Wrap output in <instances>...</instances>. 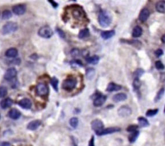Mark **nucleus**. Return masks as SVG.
Instances as JSON below:
<instances>
[{"label": "nucleus", "mask_w": 165, "mask_h": 146, "mask_svg": "<svg viewBox=\"0 0 165 146\" xmlns=\"http://www.w3.org/2000/svg\"><path fill=\"white\" fill-rule=\"evenodd\" d=\"M0 146H10V143L7 141H2L0 142Z\"/></svg>", "instance_id": "c03bdc74"}, {"label": "nucleus", "mask_w": 165, "mask_h": 146, "mask_svg": "<svg viewBox=\"0 0 165 146\" xmlns=\"http://www.w3.org/2000/svg\"><path fill=\"white\" fill-rule=\"evenodd\" d=\"M69 124H70V125H71L73 128H76L78 125V119L77 118V117H73V118L70 119Z\"/></svg>", "instance_id": "c756f323"}, {"label": "nucleus", "mask_w": 165, "mask_h": 146, "mask_svg": "<svg viewBox=\"0 0 165 146\" xmlns=\"http://www.w3.org/2000/svg\"><path fill=\"white\" fill-rule=\"evenodd\" d=\"M155 54H156V55L157 57H160V56H161V55H163V51L162 49H157V50L155 51Z\"/></svg>", "instance_id": "a19ab883"}, {"label": "nucleus", "mask_w": 165, "mask_h": 146, "mask_svg": "<svg viewBox=\"0 0 165 146\" xmlns=\"http://www.w3.org/2000/svg\"><path fill=\"white\" fill-rule=\"evenodd\" d=\"M13 104V101L11 98H6L4 100H2L0 102V107L2 108V109H6L7 108H10Z\"/></svg>", "instance_id": "dca6fc26"}, {"label": "nucleus", "mask_w": 165, "mask_h": 146, "mask_svg": "<svg viewBox=\"0 0 165 146\" xmlns=\"http://www.w3.org/2000/svg\"><path fill=\"white\" fill-rule=\"evenodd\" d=\"M8 117L12 120H17L21 117V112L16 108H12V109L10 110Z\"/></svg>", "instance_id": "4468645a"}, {"label": "nucleus", "mask_w": 165, "mask_h": 146, "mask_svg": "<svg viewBox=\"0 0 165 146\" xmlns=\"http://www.w3.org/2000/svg\"><path fill=\"white\" fill-rule=\"evenodd\" d=\"M71 55L72 56H74V57H76V56H77V55H80V51L77 49V48H74L73 50L71 51Z\"/></svg>", "instance_id": "ea45409f"}, {"label": "nucleus", "mask_w": 165, "mask_h": 146, "mask_svg": "<svg viewBox=\"0 0 165 146\" xmlns=\"http://www.w3.org/2000/svg\"><path fill=\"white\" fill-rule=\"evenodd\" d=\"M38 35L42 38H45V39H48L53 35V30L51 29L50 27L48 26H44L39 29L38 31Z\"/></svg>", "instance_id": "20e7f679"}, {"label": "nucleus", "mask_w": 165, "mask_h": 146, "mask_svg": "<svg viewBox=\"0 0 165 146\" xmlns=\"http://www.w3.org/2000/svg\"><path fill=\"white\" fill-rule=\"evenodd\" d=\"M18 29V25L17 23L14 22H8L5 24L2 28V32L3 35H8L11 33H13Z\"/></svg>", "instance_id": "f03ea898"}, {"label": "nucleus", "mask_w": 165, "mask_h": 146, "mask_svg": "<svg viewBox=\"0 0 165 146\" xmlns=\"http://www.w3.org/2000/svg\"><path fill=\"white\" fill-rule=\"evenodd\" d=\"M156 68L158 70H163L164 68V65H163V63L160 60H158V61L156 62Z\"/></svg>", "instance_id": "58836bf2"}, {"label": "nucleus", "mask_w": 165, "mask_h": 146, "mask_svg": "<svg viewBox=\"0 0 165 146\" xmlns=\"http://www.w3.org/2000/svg\"><path fill=\"white\" fill-rule=\"evenodd\" d=\"M12 12H10V11H8V10H6V11H4V12H2V19H9L10 18H12Z\"/></svg>", "instance_id": "bb28decb"}, {"label": "nucleus", "mask_w": 165, "mask_h": 146, "mask_svg": "<svg viewBox=\"0 0 165 146\" xmlns=\"http://www.w3.org/2000/svg\"><path fill=\"white\" fill-rule=\"evenodd\" d=\"M94 137H92L91 140L90 141V142H89V146H94Z\"/></svg>", "instance_id": "a18cd8bd"}, {"label": "nucleus", "mask_w": 165, "mask_h": 146, "mask_svg": "<svg viewBox=\"0 0 165 146\" xmlns=\"http://www.w3.org/2000/svg\"><path fill=\"white\" fill-rule=\"evenodd\" d=\"M131 112H132L131 108L130 107H128V106H126V105L122 106V107L119 108V110H118V114L121 117H129V116L131 115Z\"/></svg>", "instance_id": "423d86ee"}, {"label": "nucleus", "mask_w": 165, "mask_h": 146, "mask_svg": "<svg viewBox=\"0 0 165 146\" xmlns=\"http://www.w3.org/2000/svg\"><path fill=\"white\" fill-rule=\"evenodd\" d=\"M51 85H52V86H53L55 91H58V80L57 78L53 77L51 80Z\"/></svg>", "instance_id": "c85d7f7f"}, {"label": "nucleus", "mask_w": 165, "mask_h": 146, "mask_svg": "<svg viewBox=\"0 0 165 146\" xmlns=\"http://www.w3.org/2000/svg\"><path fill=\"white\" fill-rule=\"evenodd\" d=\"M70 65H71L73 68H76V67H83V64L81 63V60H77V59H75V60H72V61L70 62Z\"/></svg>", "instance_id": "2f4dec72"}, {"label": "nucleus", "mask_w": 165, "mask_h": 146, "mask_svg": "<svg viewBox=\"0 0 165 146\" xmlns=\"http://www.w3.org/2000/svg\"><path fill=\"white\" fill-rule=\"evenodd\" d=\"M115 35V32L114 30L111 31H106V32H102L101 34V38L103 39H109L110 38H112Z\"/></svg>", "instance_id": "aec40b11"}, {"label": "nucleus", "mask_w": 165, "mask_h": 146, "mask_svg": "<svg viewBox=\"0 0 165 146\" xmlns=\"http://www.w3.org/2000/svg\"><path fill=\"white\" fill-rule=\"evenodd\" d=\"M40 124H41L40 121H38V120H36V121H31L30 123L28 124V126H27V128H28V129H29V130L34 131L36 130L37 128L40 126Z\"/></svg>", "instance_id": "2eb2a0df"}, {"label": "nucleus", "mask_w": 165, "mask_h": 146, "mask_svg": "<svg viewBox=\"0 0 165 146\" xmlns=\"http://www.w3.org/2000/svg\"><path fill=\"white\" fill-rule=\"evenodd\" d=\"M5 55L8 58H15L17 55H18V50L15 48H9L8 50H7Z\"/></svg>", "instance_id": "f3484780"}, {"label": "nucleus", "mask_w": 165, "mask_h": 146, "mask_svg": "<svg viewBox=\"0 0 165 146\" xmlns=\"http://www.w3.org/2000/svg\"><path fill=\"white\" fill-rule=\"evenodd\" d=\"M150 15V12L149 10L147 9V8H144V9H143L139 13V20L141 22H145V21L147 20L148 17Z\"/></svg>", "instance_id": "ddd939ff"}, {"label": "nucleus", "mask_w": 165, "mask_h": 146, "mask_svg": "<svg viewBox=\"0 0 165 146\" xmlns=\"http://www.w3.org/2000/svg\"><path fill=\"white\" fill-rule=\"evenodd\" d=\"M138 121H139V126H141L143 128L149 125V122H148V121H147L146 118H144V117H139V118H138Z\"/></svg>", "instance_id": "393cba45"}, {"label": "nucleus", "mask_w": 165, "mask_h": 146, "mask_svg": "<svg viewBox=\"0 0 165 146\" xmlns=\"http://www.w3.org/2000/svg\"><path fill=\"white\" fill-rule=\"evenodd\" d=\"M164 112H165V108H164Z\"/></svg>", "instance_id": "de8ad7c7"}, {"label": "nucleus", "mask_w": 165, "mask_h": 146, "mask_svg": "<svg viewBox=\"0 0 165 146\" xmlns=\"http://www.w3.org/2000/svg\"><path fill=\"white\" fill-rule=\"evenodd\" d=\"M57 32L58 34H59V35H60L61 38H64V33L62 32L60 28H57Z\"/></svg>", "instance_id": "79ce46f5"}, {"label": "nucleus", "mask_w": 165, "mask_h": 146, "mask_svg": "<svg viewBox=\"0 0 165 146\" xmlns=\"http://www.w3.org/2000/svg\"><path fill=\"white\" fill-rule=\"evenodd\" d=\"M161 41L163 42V44H165V34L163 35V36L161 37Z\"/></svg>", "instance_id": "49530a36"}, {"label": "nucleus", "mask_w": 165, "mask_h": 146, "mask_svg": "<svg viewBox=\"0 0 165 146\" xmlns=\"http://www.w3.org/2000/svg\"><path fill=\"white\" fill-rule=\"evenodd\" d=\"M86 60H87L88 64L95 65V64H97L98 63L99 57L98 56H97V55H94V56H90V57L86 58Z\"/></svg>", "instance_id": "b1692460"}, {"label": "nucleus", "mask_w": 165, "mask_h": 146, "mask_svg": "<svg viewBox=\"0 0 165 146\" xmlns=\"http://www.w3.org/2000/svg\"><path fill=\"white\" fill-rule=\"evenodd\" d=\"M18 105L23 109H29L32 107V101L28 98H23L21 101H19Z\"/></svg>", "instance_id": "f8f14e48"}, {"label": "nucleus", "mask_w": 165, "mask_h": 146, "mask_svg": "<svg viewBox=\"0 0 165 146\" xmlns=\"http://www.w3.org/2000/svg\"><path fill=\"white\" fill-rule=\"evenodd\" d=\"M73 15H74L75 18H81L82 17V12L80 10H74V12H73Z\"/></svg>", "instance_id": "e433bc0d"}, {"label": "nucleus", "mask_w": 165, "mask_h": 146, "mask_svg": "<svg viewBox=\"0 0 165 146\" xmlns=\"http://www.w3.org/2000/svg\"><path fill=\"white\" fill-rule=\"evenodd\" d=\"M89 36H90V30L88 28L82 29L81 31H80L79 34H78V38L81 39H85V38H87Z\"/></svg>", "instance_id": "4be33fe9"}, {"label": "nucleus", "mask_w": 165, "mask_h": 146, "mask_svg": "<svg viewBox=\"0 0 165 146\" xmlns=\"http://www.w3.org/2000/svg\"><path fill=\"white\" fill-rule=\"evenodd\" d=\"M104 124L102 123V121H100V120H94L91 122V128L93 130H94L95 132H101V130H103Z\"/></svg>", "instance_id": "0eeeda50"}, {"label": "nucleus", "mask_w": 165, "mask_h": 146, "mask_svg": "<svg viewBox=\"0 0 165 146\" xmlns=\"http://www.w3.org/2000/svg\"><path fill=\"white\" fill-rule=\"evenodd\" d=\"M126 95L125 93H118L113 96V101L115 102H121L126 100Z\"/></svg>", "instance_id": "6ab92c4d"}, {"label": "nucleus", "mask_w": 165, "mask_h": 146, "mask_svg": "<svg viewBox=\"0 0 165 146\" xmlns=\"http://www.w3.org/2000/svg\"><path fill=\"white\" fill-rule=\"evenodd\" d=\"M112 22V16L106 11H101L98 15V23L102 28H107Z\"/></svg>", "instance_id": "f257e3e1"}, {"label": "nucleus", "mask_w": 165, "mask_h": 146, "mask_svg": "<svg viewBox=\"0 0 165 146\" xmlns=\"http://www.w3.org/2000/svg\"><path fill=\"white\" fill-rule=\"evenodd\" d=\"M76 85H77V80L75 78L69 77L64 80V82L62 84V88L66 91H70L75 88Z\"/></svg>", "instance_id": "7ed1b4c3"}, {"label": "nucleus", "mask_w": 165, "mask_h": 146, "mask_svg": "<svg viewBox=\"0 0 165 146\" xmlns=\"http://www.w3.org/2000/svg\"><path fill=\"white\" fill-rule=\"evenodd\" d=\"M143 73H144V71H143V69L139 68V69H137V70H136L135 72H134V76H135V78L139 79V78L140 76H141V75L143 74Z\"/></svg>", "instance_id": "c9c22d12"}, {"label": "nucleus", "mask_w": 165, "mask_h": 146, "mask_svg": "<svg viewBox=\"0 0 165 146\" xmlns=\"http://www.w3.org/2000/svg\"><path fill=\"white\" fill-rule=\"evenodd\" d=\"M48 2H50L51 4L53 5V7H54V8H56V7H58V4H57V2H55V1H53V0H49V1H48Z\"/></svg>", "instance_id": "37998d69"}, {"label": "nucleus", "mask_w": 165, "mask_h": 146, "mask_svg": "<svg viewBox=\"0 0 165 146\" xmlns=\"http://www.w3.org/2000/svg\"><path fill=\"white\" fill-rule=\"evenodd\" d=\"M163 93H164V88H161L160 90L158 91L157 96H156V99H155V101H156V102H157L158 101H160V100L162 98V96H163Z\"/></svg>", "instance_id": "72a5a7b5"}, {"label": "nucleus", "mask_w": 165, "mask_h": 146, "mask_svg": "<svg viewBox=\"0 0 165 146\" xmlns=\"http://www.w3.org/2000/svg\"><path fill=\"white\" fill-rule=\"evenodd\" d=\"M122 89L121 85H119L115 83H110L108 85L107 88H106V91H119Z\"/></svg>", "instance_id": "a211bd4d"}, {"label": "nucleus", "mask_w": 165, "mask_h": 146, "mask_svg": "<svg viewBox=\"0 0 165 146\" xmlns=\"http://www.w3.org/2000/svg\"><path fill=\"white\" fill-rule=\"evenodd\" d=\"M159 110L158 109H150V110H147V112H146V116L147 117H154V116H156L157 113H158Z\"/></svg>", "instance_id": "7c9ffc66"}, {"label": "nucleus", "mask_w": 165, "mask_h": 146, "mask_svg": "<svg viewBox=\"0 0 165 146\" xmlns=\"http://www.w3.org/2000/svg\"><path fill=\"white\" fill-rule=\"evenodd\" d=\"M140 86H141V82H140L139 79L135 78V80H134V82H133L134 89H135V90H137V89L139 88Z\"/></svg>", "instance_id": "f704fd0d"}, {"label": "nucleus", "mask_w": 165, "mask_h": 146, "mask_svg": "<svg viewBox=\"0 0 165 146\" xmlns=\"http://www.w3.org/2000/svg\"><path fill=\"white\" fill-rule=\"evenodd\" d=\"M12 12L16 15H22L25 13L26 7L23 4H18L15 5L12 7Z\"/></svg>", "instance_id": "6e6552de"}, {"label": "nucleus", "mask_w": 165, "mask_h": 146, "mask_svg": "<svg viewBox=\"0 0 165 146\" xmlns=\"http://www.w3.org/2000/svg\"><path fill=\"white\" fill-rule=\"evenodd\" d=\"M139 134V131H135V132H131V134L130 135V137H129V141H130V142H131V143H134V142L136 141V139H137Z\"/></svg>", "instance_id": "a878e982"}, {"label": "nucleus", "mask_w": 165, "mask_h": 146, "mask_svg": "<svg viewBox=\"0 0 165 146\" xmlns=\"http://www.w3.org/2000/svg\"><path fill=\"white\" fill-rule=\"evenodd\" d=\"M156 11L160 13H165V1H160L156 5Z\"/></svg>", "instance_id": "412c9836"}, {"label": "nucleus", "mask_w": 165, "mask_h": 146, "mask_svg": "<svg viewBox=\"0 0 165 146\" xmlns=\"http://www.w3.org/2000/svg\"><path fill=\"white\" fill-rule=\"evenodd\" d=\"M17 75V71L15 68H10L9 69H7V71L4 74V79L7 80H11L12 79H14Z\"/></svg>", "instance_id": "1a4fd4ad"}, {"label": "nucleus", "mask_w": 165, "mask_h": 146, "mask_svg": "<svg viewBox=\"0 0 165 146\" xmlns=\"http://www.w3.org/2000/svg\"><path fill=\"white\" fill-rule=\"evenodd\" d=\"M7 88L6 87L1 86L0 87V98H3L7 96Z\"/></svg>", "instance_id": "473e14b6"}, {"label": "nucleus", "mask_w": 165, "mask_h": 146, "mask_svg": "<svg viewBox=\"0 0 165 146\" xmlns=\"http://www.w3.org/2000/svg\"><path fill=\"white\" fill-rule=\"evenodd\" d=\"M142 33H143L142 28H140L139 26H136V27L134 28L133 32H132V35H133V37H135V38H137V37L141 36Z\"/></svg>", "instance_id": "5701e85b"}, {"label": "nucleus", "mask_w": 165, "mask_h": 146, "mask_svg": "<svg viewBox=\"0 0 165 146\" xmlns=\"http://www.w3.org/2000/svg\"><path fill=\"white\" fill-rule=\"evenodd\" d=\"M0 117H1V115H0Z\"/></svg>", "instance_id": "09e8293b"}, {"label": "nucleus", "mask_w": 165, "mask_h": 146, "mask_svg": "<svg viewBox=\"0 0 165 146\" xmlns=\"http://www.w3.org/2000/svg\"><path fill=\"white\" fill-rule=\"evenodd\" d=\"M94 74H95V71H94V69L89 68L86 70V76H87L88 79L92 80V79H93V77L94 76Z\"/></svg>", "instance_id": "cd10ccee"}, {"label": "nucleus", "mask_w": 165, "mask_h": 146, "mask_svg": "<svg viewBox=\"0 0 165 146\" xmlns=\"http://www.w3.org/2000/svg\"><path fill=\"white\" fill-rule=\"evenodd\" d=\"M138 126L135 125V124H132V125H130L128 128H126V131L129 132H134L135 131H138Z\"/></svg>", "instance_id": "4c0bfd02"}, {"label": "nucleus", "mask_w": 165, "mask_h": 146, "mask_svg": "<svg viewBox=\"0 0 165 146\" xmlns=\"http://www.w3.org/2000/svg\"><path fill=\"white\" fill-rule=\"evenodd\" d=\"M48 85L46 84H44V83H40L39 85H37L36 87V92L37 94L40 96H45L48 94Z\"/></svg>", "instance_id": "39448f33"}, {"label": "nucleus", "mask_w": 165, "mask_h": 146, "mask_svg": "<svg viewBox=\"0 0 165 146\" xmlns=\"http://www.w3.org/2000/svg\"><path fill=\"white\" fill-rule=\"evenodd\" d=\"M105 101H106V96H104V95H98L94 100V105L96 107H100L102 105H104Z\"/></svg>", "instance_id": "9b49d317"}, {"label": "nucleus", "mask_w": 165, "mask_h": 146, "mask_svg": "<svg viewBox=\"0 0 165 146\" xmlns=\"http://www.w3.org/2000/svg\"><path fill=\"white\" fill-rule=\"evenodd\" d=\"M120 130H121L120 128H118V127H111V128L103 129V130H101V132H97V135H98V136H103V135L111 134V133H114V132H119Z\"/></svg>", "instance_id": "9d476101"}]
</instances>
